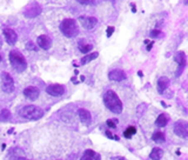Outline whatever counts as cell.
Segmentation results:
<instances>
[{
    "label": "cell",
    "instance_id": "29",
    "mask_svg": "<svg viewBox=\"0 0 188 160\" xmlns=\"http://www.w3.org/2000/svg\"><path fill=\"white\" fill-rule=\"evenodd\" d=\"M106 135H107L108 138H111V139H113V138H114V135H113V134H112L109 131H106Z\"/></svg>",
    "mask_w": 188,
    "mask_h": 160
},
{
    "label": "cell",
    "instance_id": "4",
    "mask_svg": "<svg viewBox=\"0 0 188 160\" xmlns=\"http://www.w3.org/2000/svg\"><path fill=\"white\" fill-rule=\"evenodd\" d=\"M9 61L12 64V66L14 67V70H17L18 72H21L26 68L27 66V63L25 60V57L18 52V51H11L9 52Z\"/></svg>",
    "mask_w": 188,
    "mask_h": 160
},
{
    "label": "cell",
    "instance_id": "21",
    "mask_svg": "<svg viewBox=\"0 0 188 160\" xmlns=\"http://www.w3.org/2000/svg\"><path fill=\"white\" fill-rule=\"evenodd\" d=\"M152 139H153V141H155V143H165V139H166V138H165V134H164L162 132L156 131V132L153 133Z\"/></svg>",
    "mask_w": 188,
    "mask_h": 160
},
{
    "label": "cell",
    "instance_id": "18",
    "mask_svg": "<svg viewBox=\"0 0 188 160\" xmlns=\"http://www.w3.org/2000/svg\"><path fill=\"white\" fill-rule=\"evenodd\" d=\"M162 156H164V151L159 147H154L149 154V158L152 160H160L162 158Z\"/></svg>",
    "mask_w": 188,
    "mask_h": 160
},
{
    "label": "cell",
    "instance_id": "9",
    "mask_svg": "<svg viewBox=\"0 0 188 160\" xmlns=\"http://www.w3.org/2000/svg\"><path fill=\"white\" fill-rule=\"evenodd\" d=\"M174 60L179 64V66H180V71H178L177 72V77H179L180 74H181V72H182V70L185 68V66H186V60H187V58H186V54L184 53V52H178V53H175V55H174Z\"/></svg>",
    "mask_w": 188,
    "mask_h": 160
},
{
    "label": "cell",
    "instance_id": "14",
    "mask_svg": "<svg viewBox=\"0 0 188 160\" xmlns=\"http://www.w3.org/2000/svg\"><path fill=\"white\" fill-rule=\"evenodd\" d=\"M78 117L79 119L81 120V123L88 125L91 121H92V115H91V112L85 110V108H79L78 110Z\"/></svg>",
    "mask_w": 188,
    "mask_h": 160
},
{
    "label": "cell",
    "instance_id": "1",
    "mask_svg": "<svg viewBox=\"0 0 188 160\" xmlns=\"http://www.w3.org/2000/svg\"><path fill=\"white\" fill-rule=\"evenodd\" d=\"M103 102L105 106L113 113L115 114H120L122 112V102L119 99L118 94L114 91H107L103 95Z\"/></svg>",
    "mask_w": 188,
    "mask_h": 160
},
{
    "label": "cell",
    "instance_id": "23",
    "mask_svg": "<svg viewBox=\"0 0 188 160\" xmlns=\"http://www.w3.org/2000/svg\"><path fill=\"white\" fill-rule=\"evenodd\" d=\"M9 118H11V113H9V111L8 110H2L1 112H0V121H8L9 120Z\"/></svg>",
    "mask_w": 188,
    "mask_h": 160
},
{
    "label": "cell",
    "instance_id": "31",
    "mask_svg": "<svg viewBox=\"0 0 188 160\" xmlns=\"http://www.w3.org/2000/svg\"><path fill=\"white\" fill-rule=\"evenodd\" d=\"M118 160H126L125 158H118Z\"/></svg>",
    "mask_w": 188,
    "mask_h": 160
},
{
    "label": "cell",
    "instance_id": "15",
    "mask_svg": "<svg viewBox=\"0 0 188 160\" xmlns=\"http://www.w3.org/2000/svg\"><path fill=\"white\" fill-rule=\"evenodd\" d=\"M37 43H38V46L42 50H48L52 45V40L48 35H40L37 40Z\"/></svg>",
    "mask_w": 188,
    "mask_h": 160
},
{
    "label": "cell",
    "instance_id": "17",
    "mask_svg": "<svg viewBox=\"0 0 188 160\" xmlns=\"http://www.w3.org/2000/svg\"><path fill=\"white\" fill-rule=\"evenodd\" d=\"M169 85V79L167 77H161L158 80V92L159 93H164L166 91V88Z\"/></svg>",
    "mask_w": 188,
    "mask_h": 160
},
{
    "label": "cell",
    "instance_id": "16",
    "mask_svg": "<svg viewBox=\"0 0 188 160\" xmlns=\"http://www.w3.org/2000/svg\"><path fill=\"white\" fill-rule=\"evenodd\" d=\"M101 157L99 153L94 152L93 150H86L85 153L83 154L81 157V160H100Z\"/></svg>",
    "mask_w": 188,
    "mask_h": 160
},
{
    "label": "cell",
    "instance_id": "10",
    "mask_svg": "<svg viewBox=\"0 0 188 160\" xmlns=\"http://www.w3.org/2000/svg\"><path fill=\"white\" fill-rule=\"evenodd\" d=\"M2 33H4V37L6 39V41L9 44V45H14L18 40V35L17 33L12 30V28H4L2 30Z\"/></svg>",
    "mask_w": 188,
    "mask_h": 160
},
{
    "label": "cell",
    "instance_id": "3",
    "mask_svg": "<svg viewBox=\"0 0 188 160\" xmlns=\"http://www.w3.org/2000/svg\"><path fill=\"white\" fill-rule=\"evenodd\" d=\"M20 115L25 119L28 120H38L44 115V111L34 105H28V106H24L20 111H19Z\"/></svg>",
    "mask_w": 188,
    "mask_h": 160
},
{
    "label": "cell",
    "instance_id": "28",
    "mask_svg": "<svg viewBox=\"0 0 188 160\" xmlns=\"http://www.w3.org/2000/svg\"><path fill=\"white\" fill-rule=\"evenodd\" d=\"M27 48L28 50H35V46L33 45V43H27Z\"/></svg>",
    "mask_w": 188,
    "mask_h": 160
},
{
    "label": "cell",
    "instance_id": "6",
    "mask_svg": "<svg viewBox=\"0 0 188 160\" xmlns=\"http://www.w3.org/2000/svg\"><path fill=\"white\" fill-rule=\"evenodd\" d=\"M174 132L180 138H187L188 137V123L184 120H178L174 125Z\"/></svg>",
    "mask_w": 188,
    "mask_h": 160
},
{
    "label": "cell",
    "instance_id": "27",
    "mask_svg": "<svg viewBox=\"0 0 188 160\" xmlns=\"http://www.w3.org/2000/svg\"><path fill=\"white\" fill-rule=\"evenodd\" d=\"M113 32H114V27L113 26H109V27H107V32H106V34H107V37L109 38L112 34H113Z\"/></svg>",
    "mask_w": 188,
    "mask_h": 160
},
{
    "label": "cell",
    "instance_id": "2",
    "mask_svg": "<svg viewBox=\"0 0 188 160\" xmlns=\"http://www.w3.org/2000/svg\"><path fill=\"white\" fill-rule=\"evenodd\" d=\"M60 31L67 38H74L79 33V27H78V24H77V21L74 19L66 18L60 24Z\"/></svg>",
    "mask_w": 188,
    "mask_h": 160
},
{
    "label": "cell",
    "instance_id": "11",
    "mask_svg": "<svg viewBox=\"0 0 188 160\" xmlns=\"http://www.w3.org/2000/svg\"><path fill=\"white\" fill-rule=\"evenodd\" d=\"M39 93H40L39 89L37 87H34V86H28V87H26L24 89L25 97L27 99H29V100H37L38 97H39Z\"/></svg>",
    "mask_w": 188,
    "mask_h": 160
},
{
    "label": "cell",
    "instance_id": "24",
    "mask_svg": "<svg viewBox=\"0 0 188 160\" xmlns=\"http://www.w3.org/2000/svg\"><path fill=\"white\" fill-rule=\"evenodd\" d=\"M93 47H92V45H90V44H85V45H80V47H79V50L83 52V53H88L91 50H92Z\"/></svg>",
    "mask_w": 188,
    "mask_h": 160
},
{
    "label": "cell",
    "instance_id": "12",
    "mask_svg": "<svg viewBox=\"0 0 188 160\" xmlns=\"http://www.w3.org/2000/svg\"><path fill=\"white\" fill-rule=\"evenodd\" d=\"M108 78L113 81H122V80L126 79V73L122 71V70H113L108 73Z\"/></svg>",
    "mask_w": 188,
    "mask_h": 160
},
{
    "label": "cell",
    "instance_id": "20",
    "mask_svg": "<svg viewBox=\"0 0 188 160\" xmlns=\"http://www.w3.org/2000/svg\"><path fill=\"white\" fill-rule=\"evenodd\" d=\"M98 55H99L98 52H93V53H91V54H87V55L83 57V59H81V65H86V64L91 63L92 60L98 58Z\"/></svg>",
    "mask_w": 188,
    "mask_h": 160
},
{
    "label": "cell",
    "instance_id": "5",
    "mask_svg": "<svg viewBox=\"0 0 188 160\" xmlns=\"http://www.w3.org/2000/svg\"><path fill=\"white\" fill-rule=\"evenodd\" d=\"M1 80H2V89L6 93H12L14 91V81L13 78L11 77L9 73L4 72L1 74Z\"/></svg>",
    "mask_w": 188,
    "mask_h": 160
},
{
    "label": "cell",
    "instance_id": "26",
    "mask_svg": "<svg viewBox=\"0 0 188 160\" xmlns=\"http://www.w3.org/2000/svg\"><path fill=\"white\" fill-rule=\"evenodd\" d=\"M160 30H158V28H155V30H153V31H151V37H153V38H155V37H158V35H160Z\"/></svg>",
    "mask_w": 188,
    "mask_h": 160
},
{
    "label": "cell",
    "instance_id": "19",
    "mask_svg": "<svg viewBox=\"0 0 188 160\" xmlns=\"http://www.w3.org/2000/svg\"><path fill=\"white\" fill-rule=\"evenodd\" d=\"M167 123H168V118H167V115L166 114H160L158 118H156V120H155V125L156 126H159V127H165L166 125H167Z\"/></svg>",
    "mask_w": 188,
    "mask_h": 160
},
{
    "label": "cell",
    "instance_id": "22",
    "mask_svg": "<svg viewBox=\"0 0 188 160\" xmlns=\"http://www.w3.org/2000/svg\"><path fill=\"white\" fill-rule=\"evenodd\" d=\"M136 133V128L134 127V126H129V127H127L126 130H125V132H123V135H125V138H132L134 134Z\"/></svg>",
    "mask_w": 188,
    "mask_h": 160
},
{
    "label": "cell",
    "instance_id": "25",
    "mask_svg": "<svg viewBox=\"0 0 188 160\" xmlns=\"http://www.w3.org/2000/svg\"><path fill=\"white\" fill-rule=\"evenodd\" d=\"M116 123H118L116 119H108V120L106 121L107 126L111 127V128H115V127H116Z\"/></svg>",
    "mask_w": 188,
    "mask_h": 160
},
{
    "label": "cell",
    "instance_id": "13",
    "mask_svg": "<svg viewBox=\"0 0 188 160\" xmlns=\"http://www.w3.org/2000/svg\"><path fill=\"white\" fill-rule=\"evenodd\" d=\"M40 12H41V8H40V6L38 5V4H32L25 12H24V14L27 17V18H33V17H37V15H39L40 14Z\"/></svg>",
    "mask_w": 188,
    "mask_h": 160
},
{
    "label": "cell",
    "instance_id": "8",
    "mask_svg": "<svg viewBox=\"0 0 188 160\" xmlns=\"http://www.w3.org/2000/svg\"><path fill=\"white\" fill-rule=\"evenodd\" d=\"M79 21H80V24H81V26L85 28V30H93L94 27H95V25H96V22H98V20H96V18H94V17H85V15H83V17H80L79 18Z\"/></svg>",
    "mask_w": 188,
    "mask_h": 160
},
{
    "label": "cell",
    "instance_id": "32",
    "mask_svg": "<svg viewBox=\"0 0 188 160\" xmlns=\"http://www.w3.org/2000/svg\"><path fill=\"white\" fill-rule=\"evenodd\" d=\"M1 59H2V58H1V55H0V61H1Z\"/></svg>",
    "mask_w": 188,
    "mask_h": 160
},
{
    "label": "cell",
    "instance_id": "7",
    "mask_svg": "<svg viewBox=\"0 0 188 160\" xmlns=\"http://www.w3.org/2000/svg\"><path fill=\"white\" fill-rule=\"evenodd\" d=\"M46 92L52 97H61L65 93V87L60 84H53L46 87Z\"/></svg>",
    "mask_w": 188,
    "mask_h": 160
},
{
    "label": "cell",
    "instance_id": "30",
    "mask_svg": "<svg viewBox=\"0 0 188 160\" xmlns=\"http://www.w3.org/2000/svg\"><path fill=\"white\" fill-rule=\"evenodd\" d=\"M152 46H153V41H152V43H151V44H149V45H148V46H147V50H148V51H149V50H151V48H152Z\"/></svg>",
    "mask_w": 188,
    "mask_h": 160
}]
</instances>
